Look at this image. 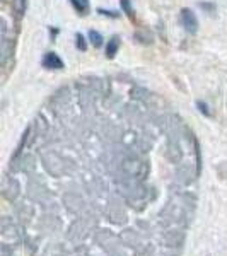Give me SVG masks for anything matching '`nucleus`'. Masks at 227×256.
Listing matches in <instances>:
<instances>
[{"label": "nucleus", "mask_w": 227, "mask_h": 256, "mask_svg": "<svg viewBox=\"0 0 227 256\" xmlns=\"http://www.w3.org/2000/svg\"><path fill=\"white\" fill-rule=\"evenodd\" d=\"M70 4L74 6V9L79 12L80 16H88V12L90 9L89 0H70Z\"/></svg>", "instance_id": "4"}, {"label": "nucleus", "mask_w": 227, "mask_h": 256, "mask_svg": "<svg viewBox=\"0 0 227 256\" xmlns=\"http://www.w3.org/2000/svg\"><path fill=\"white\" fill-rule=\"evenodd\" d=\"M181 24H183V28L186 30L188 32H192V34H195L198 31V19L196 16L193 14L190 9H183L181 10Z\"/></svg>", "instance_id": "2"}, {"label": "nucleus", "mask_w": 227, "mask_h": 256, "mask_svg": "<svg viewBox=\"0 0 227 256\" xmlns=\"http://www.w3.org/2000/svg\"><path fill=\"white\" fill-rule=\"evenodd\" d=\"M26 6H28V0H14V10L19 18L26 12Z\"/></svg>", "instance_id": "8"}, {"label": "nucleus", "mask_w": 227, "mask_h": 256, "mask_svg": "<svg viewBox=\"0 0 227 256\" xmlns=\"http://www.w3.org/2000/svg\"><path fill=\"white\" fill-rule=\"evenodd\" d=\"M99 12H101V14H104V16H111V18H118V14H116V12H108V10H99Z\"/></svg>", "instance_id": "11"}, {"label": "nucleus", "mask_w": 227, "mask_h": 256, "mask_svg": "<svg viewBox=\"0 0 227 256\" xmlns=\"http://www.w3.org/2000/svg\"><path fill=\"white\" fill-rule=\"evenodd\" d=\"M120 6L123 9V14H126L130 19L135 18V12H134V6H132V0H120Z\"/></svg>", "instance_id": "6"}, {"label": "nucleus", "mask_w": 227, "mask_h": 256, "mask_svg": "<svg viewBox=\"0 0 227 256\" xmlns=\"http://www.w3.org/2000/svg\"><path fill=\"white\" fill-rule=\"evenodd\" d=\"M89 40H90V43H92V46H96V48H101L102 41H104L101 32H98V31H89Z\"/></svg>", "instance_id": "7"}, {"label": "nucleus", "mask_w": 227, "mask_h": 256, "mask_svg": "<svg viewBox=\"0 0 227 256\" xmlns=\"http://www.w3.org/2000/svg\"><path fill=\"white\" fill-rule=\"evenodd\" d=\"M76 40H77V48H79V50H82V52H86V48H88V44H86V40H84V36H82L80 32H77Z\"/></svg>", "instance_id": "9"}, {"label": "nucleus", "mask_w": 227, "mask_h": 256, "mask_svg": "<svg viewBox=\"0 0 227 256\" xmlns=\"http://www.w3.org/2000/svg\"><path fill=\"white\" fill-rule=\"evenodd\" d=\"M118 48H120V38L118 36H113V38L110 40L108 46H106V56H108V58H114Z\"/></svg>", "instance_id": "5"}, {"label": "nucleus", "mask_w": 227, "mask_h": 256, "mask_svg": "<svg viewBox=\"0 0 227 256\" xmlns=\"http://www.w3.org/2000/svg\"><path fill=\"white\" fill-rule=\"evenodd\" d=\"M41 65L48 70H62L64 68V62H62V58L56 55L55 52H48L46 55L43 56V60H41Z\"/></svg>", "instance_id": "3"}, {"label": "nucleus", "mask_w": 227, "mask_h": 256, "mask_svg": "<svg viewBox=\"0 0 227 256\" xmlns=\"http://www.w3.org/2000/svg\"><path fill=\"white\" fill-rule=\"evenodd\" d=\"M196 106H198V108H200V111H202V113H204V114H207V116L210 114V111H208V108H207V104H204V102H202V101H198V102H196Z\"/></svg>", "instance_id": "10"}, {"label": "nucleus", "mask_w": 227, "mask_h": 256, "mask_svg": "<svg viewBox=\"0 0 227 256\" xmlns=\"http://www.w3.org/2000/svg\"><path fill=\"white\" fill-rule=\"evenodd\" d=\"M200 146L180 113L126 79L52 94L4 174L2 256H180Z\"/></svg>", "instance_id": "1"}]
</instances>
